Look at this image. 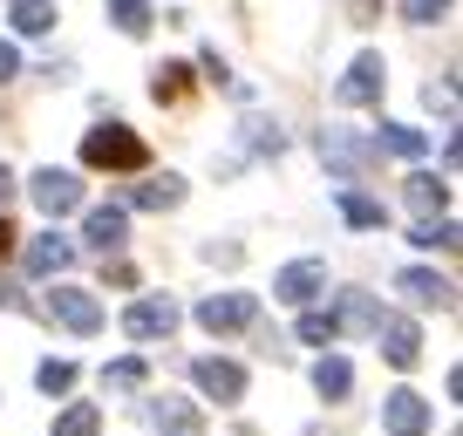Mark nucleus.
Here are the masks:
<instances>
[{
  "label": "nucleus",
  "instance_id": "obj_22",
  "mask_svg": "<svg viewBox=\"0 0 463 436\" xmlns=\"http://www.w3.org/2000/svg\"><path fill=\"white\" fill-rule=\"evenodd\" d=\"M150 96H157V102H171V109H177V102L191 96V69H184V62H164V69L150 75Z\"/></svg>",
  "mask_w": 463,
  "mask_h": 436
},
{
  "label": "nucleus",
  "instance_id": "obj_17",
  "mask_svg": "<svg viewBox=\"0 0 463 436\" xmlns=\"http://www.w3.org/2000/svg\"><path fill=\"white\" fill-rule=\"evenodd\" d=\"M150 422H157V436H204L198 409L177 403V395H164V403H150Z\"/></svg>",
  "mask_w": 463,
  "mask_h": 436
},
{
  "label": "nucleus",
  "instance_id": "obj_34",
  "mask_svg": "<svg viewBox=\"0 0 463 436\" xmlns=\"http://www.w3.org/2000/svg\"><path fill=\"white\" fill-rule=\"evenodd\" d=\"M14 198V171H7V164H0V204Z\"/></svg>",
  "mask_w": 463,
  "mask_h": 436
},
{
  "label": "nucleus",
  "instance_id": "obj_18",
  "mask_svg": "<svg viewBox=\"0 0 463 436\" xmlns=\"http://www.w3.org/2000/svg\"><path fill=\"white\" fill-rule=\"evenodd\" d=\"M368 144H375V150H389V157H409V164H416L422 150H430V137H422V130H409V123H382V130L368 137Z\"/></svg>",
  "mask_w": 463,
  "mask_h": 436
},
{
  "label": "nucleus",
  "instance_id": "obj_10",
  "mask_svg": "<svg viewBox=\"0 0 463 436\" xmlns=\"http://www.w3.org/2000/svg\"><path fill=\"white\" fill-rule=\"evenodd\" d=\"M430 422L436 416H430V403H422L416 389H395L389 403H382V430H389V436H422Z\"/></svg>",
  "mask_w": 463,
  "mask_h": 436
},
{
  "label": "nucleus",
  "instance_id": "obj_16",
  "mask_svg": "<svg viewBox=\"0 0 463 436\" xmlns=\"http://www.w3.org/2000/svg\"><path fill=\"white\" fill-rule=\"evenodd\" d=\"M130 204H137V212H177V204H184V177H171V171L144 177V185L130 191Z\"/></svg>",
  "mask_w": 463,
  "mask_h": 436
},
{
  "label": "nucleus",
  "instance_id": "obj_13",
  "mask_svg": "<svg viewBox=\"0 0 463 436\" xmlns=\"http://www.w3.org/2000/svg\"><path fill=\"white\" fill-rule=\"evenodd\" d=\"M21 260H28L34 280H55V273H69V266H75V239L42 232V239H28V252H21Z\"/></svg>",
  "mask_w": 463,
  "mask_h": 436
},
{
  "label": "nucleus",
  "instance_id": "obj_28",
  "mask_svg": "<svg viewBox=\"0 0 463 436\" xmlns=\"http://www.w3.org/2000/svg\"><path fill=\"white\" fill-rule=\"evenodd\" d=\"M409 239H416V246H443V252H457V218H422Z\"/></svg>",
  "mask_w": 463,
  "mask_h": 436
},
{
  "label": "nucleus",
  "instance_id": "obj_5",
  "mask_svg": "<svg viewBox=\"0 0 463 436\" xmlns=\"http://www.w3.org/2000/svg\"><path fill=\"white\" fill-rule=\"evenodd\" d=\"M28 191H34V204H42L48 218H61V212H75V204H82V177H75V171H55V164H48V171H34Z\"/></svg>",
  "mask_w": 463,
  "mask_h": 436
},
{
  "label": "nucleus",
  "instance_id": "obj_33",
  "mask_svg": "<svg viewBox=\"0 0 463 436\" xmlns=\"http://www.w3.org/2000/svg\"><path fill=\"white\" fill-rule=\"evenodd\" d=\"M14 239H21V232H14V225H7V212H0V260L14 252Z\"/></svg>",
  "mask_w": 463,
  "mask_h": 436
},
{
  "label": "nucleus",
  "instance_id": "obj_24",
  "mask_svg": "<svg viewBox=\"0 0 463 436\" xmlns=\"http://www.w3.org/2000/svg\"><path fill=\"white\" fill-rule=\"evenodd\" d=\"M96 430H102V409L96 403H69L55 416V436H96Z\"/></svg>",
  "mask_w": 463,
  "mask_h": 436
},
{
  "label": "nucleus",
  "instance_id": "obj_6",
  "mask_svg": "<svg viewBox=\"0 0 463 436\" xmlns=\"http://www.w3.org/2000/svg\"><path fill=\"white\" fill-rule=\"evenodd\" d=\"M320 293H327V266H320V260H293V266L273 273V300L307 307V300H320Z\"/></svg>",
  "mask_w": 463,
  "mask_h": 436
},
{
  "label": "nucleus",
  "instance_id": "obj_23",
  "mask_svg": "<svg viewBox=\"0 0 463 436\" xmlns=\"http://www.w3.org/2000/svg\"><path fill=\"white\" fill-rule=\"evenodd\" d=\"M7 21H14L21 34H48V28H55V0H14Z\"/></svg>",
  "mask_w": 463,
  "mask_h": 436
},
{
  "label": "nucleus",
  "instance_id": "obj_2",
  "mask_svg": "<svg viewBox=\"0 0 463 436\" xmlns=\"http://www.w3.org/2000/svg\"><path fill=\"white\" fill-rule=\"evenodd\" d=\"M252 320H260L252 293H212V300H198V327H212V335H239Z\"/></svg>",
  "mask_w": 463,
  "mask_h": 436
},
{
  "label": "nucleus",
  "instance_id": "obj_14",
  "mask_svg": "<svg viewBox=\"0 0 463 436\" xmlns=\"http://www.w3.org/2000/svg\"><path fill=\"white\" fill-rule=\"evenodd\" d=\"M375 341H382V355H389L395 368H416V355H422V335H416V320H402V314H382Z\"/></svg>",
  "mask_w": 463,
  "mask_h": 436
},
{
  "label": "nucleus",
  "instance_id": "obj_4",
  "mask_svg": "<svg viewBox=\"0 0 463 436\" xmlns=\"http://www.w3.org/2000/svg\"><path fill=\"white\" fill-rule=\"evenodd\" d=\"M395 293H402L409 307H436V314L457 307V287H449L443 273H430V266H402V273H395Z\"/></svg>",
  "mask_w": 463,
  "mask_h": 436
},
{
  "label": "nucleus",
  "instance_id": "obj_11",
  "mask_svg": "<svg viewBox=\"0 0 463 436\" xmlns=\"http://www.w3.org/2000/svg\"><path fill=\"white\" fill-rule=\"evenodd\" d=\"M191 375H198V389L212 395V403H239V395H246V368H239V362H225V355H204V362L191 368Z\"/></svg>",
  "mask_w": 463,
  "mask_h": 436
},
{
  "label": "nucleus",
  "instance_id": "obj_9",
  "mask_svg": "<svg viewBox=\"0 0 463 436\" xmlns=\"http://www.w3.org/2000/svg\"><path fill=\"white\" fill-rule=\"evenodd\" d=\"M382 82H389V69H382V55H354V69L341 75V89H334V102L341 109H362V102L382 96Z\"/></svg>",
  "mask_w": 463,
  "mask_h": 436
},
{
  "label": "nucleus",
  "instance_id": "obj_1",
  "mask_svg": "<svg viewBox=\"0 0 463 436\" xmlns=\"http://www.w3.org/2000/svg\"><path fill=\"white\" fill-rule=\"evenodd\" d=\"M82 164L89 171H144L150 150H144V137H137L130 123H96V130L82 137Z\"/></svg>",
  "mask_w": 463,
  "mask_h": 436
},
{
  "label": "nucleus",
  "instance_id": "obj_25",
  "mask_svg": "<svg viewBox=\"0 0 463 436\" xmlns=\"http://www.w3.org/2000/svg\"><path fill=\"white\" fill-rule=\"evenodd\" d=\"M334 335H341V320H334L327 307H307V314H300V341H307V348H327Z\"/></svg>",
  "mask_w": 463,
  "mask_h": 436
},
{
  "label": "nucleus",
  "instance_id": "obj_21",
  "mask_svg": "<svg viewBox=\"0 0 463 436\" xmlns=\"http://www.w3.org/2000/svg\"><path fill=\"white\" fill-rule=\"evenodd\" d=\"M334 204H341L347 225H382V218H389V212H382V198H368V191H354V185L334 191Z\"/></svg>",
  "mask_w": 463,
  "mask_h": 436
},
{
  "label": "nucleus",
  "instance_id": "obj_30",
  "mask_svg": "<svg viewBox=\"0 0 463 436\" xmlns=\"http://www.w3.org/2000/svg\"><path fill=\"white\" fill-rule=\"evenodd\" d=\"M402 14L416 21V28H430V21H443V14H449V0H402Z\"/></svg>",
  "mask_w": 463,
  "mask_h": 436
},
{
  "label": "nucleus",
  "instance_id": "obj_29",
  "mask_svg": "<svg viewBox=\"0 0 463 436\" xmlns=\"http://www.w3.org/2000/svg\"><path fill=\"white\" fill-rule=\"evenodd\" d=\"M34 382H42L48 395H61V389H75V362H42L34 368Z\"/></svg>",
  "mask_w": 463,
  "mask_h": 436
},
{
  "label": "nucleus",
  "instance_id": "obj_19",
  "mask_svg": "<svg viewBox=\"0 0 463 436\" xmlns=\"http://www.w3.org/2000/svg\"><path fill=\"white\" fill-rule=\"evenodd\" d=\"M334 320H341V335H375L382 307L368 300V293H341V314H334Z\"/></svg>",
  "mask_w": 463,
  "mask_h": 436
},
{
  "label": "nucleus",
  "instance_id": "obj_26",
  "mask_svg": "<svg viewBox=\"0 0 463 436\" xmlns=\"http://www.w3.org/2000/svg\"><path fill=\"white\" fill-rule=\"evenodd\" d=\"M109 21L123 34H150V21H157V14H150V0H109Z\"/></svg>",
  "mask_w": 463,
  "mask_h": 436
},
{
  "label": "nucleus",
  "instance_id": "obj_20",
  "mask_svg": "<svg viewBox=\"0 0 463 436\" xmlns=\"http://www.w3.org/2000/svg\"><path fill=\"white\" fill-rule=\"evenodd\" d=\"M144 382H150L144 355H123V362H109V368H102V389H109V395H137Z\"/></svg>",
  "mask_w": 463,
  "mask_h": 436
},
{
  "label": "nucleus",
  "instance_id": "obj_31",
  "mask_svg": "<svg viewBox=\"0 0 463 436\" xmlns=\"http://www.w3.org/2000/svg\"><path fill=\"white\" fill-rule=\"evenodd\" d=\"M422 102L443 109V117H457V82H430V89H422Z\"/></svg>",
  "mask_w": 463,
  "mask_h": 436
},
{
  "label": "nucleus",
  "instance_id": "obj_15",
  "mask_svg": "<svg viewBox=\"0 0 463 436\" xmlns=\"http://www.w3.org/2000/svg\"><path fill=\"white\" fill-rule=\"evenodd\" d=\"M402 198H409V212H416V218H443L449 212V185H443V177H430V171L409 177Z\"/></svg>",
  "mask_w": 463,
  "mask_h": 436
},
{
  "label": "nucleus",
  "instance_id": "obj_35",
  "mask_svg": "<svg viewBox=\"0 0 463 436\" xmlns=\"http://www.w3.org/2000/svg\"><path fill=\"white\" fill-rule=\"evenodd\" d=\"M354 7H362V14H375V7H382V0H354Z\"/></svg>",
  "mask_w": 463,
  "mask_h": 436
},
{
  "label": "nucleus",
  "instance_id": "obj_32",
  "mask_svg": "<svg viewBox=\"0 0 463 436\" xmlns=\"http://www.w3.org/2000/svg\"><path fill=\"white\" fill-rule=\"evenodd\" d=\"M14 75H21V48L0 42V82H14Z\"/></svg>",
  "mask_w": 463,
  "mask_h": 436
},
{
  "label": "nucleus",
  "instance_id": "obj_3",
  "mask_svg": "<svg viewBox=\"0 0 463 436\" xmlns=\"http://www.w3.org/2000/svg\"><path fill=\"white\" fill-rule=\"evenodd\" d=\"M171 327H177V300H171V293H144V300L123 314V335H130V341H164Z\"/></svg>",
  "mask_w": 463,
  "mask_h": 436
},
{
  "label": "nucleus",
  "instance_id": "obj_27",
  "mask_svg": "<svg viewBox=\"0 0 463 436\" xmlns=\"http://www.w3.org/2000/svg\"><path fill=\"white\" fill-rule=\"evenodd\" d=\"M347 382H354V368H347V362H341V355H327V362H320V368H314V389H320V395H327V403H334V395H347Z\"/></svg>",
  "mask_w": 463,
  "mask_h": 436
},
{
  "label": "nucleus",
  "instance_id": "obj_8",
  "mask_svg": "<svg viewBox=\"0 0 463 436\" xmlns=\"http://www.w3.org/2000/svg\"><path fill=\"white\" fill-rule=\"evenodd\" d=\"M48 314H55L61 327H75V335H96V327H102V300L82 293V287H55V293H48Z\"/></svg>",
  "mask_w": 463,
  "mask_h": 436
},
{
  "label": "nucleus",
  "instance_id": "obj_7",
  "mask_svg": "<svg viewBox=\"0 0 463 436\" xmlns=\"http://www.w3.org/2000/svg\"><path fill=\"white\" fill-rule=\"evenodd\" d=\"M82 239L102 252V266H109L116 252H123V239H130V212H123V204H96V212L82 218Z\"/></svg>",
  "mask_w": 463,
  "mask_h": 436
},
{
  "label": "nucleus",
  "instance_id": "obj_12",
  "mask_svg": "<svg viewBox=\"0 0 463 436\" xmlns=\"http://www.w3.org/2000/svg\"><path fill=\"white\" fill-rule=\"evenodd\" d=\"M320 157L334 164V171H347V177H362L368 164L382 157L375 144H362V137H347V130H320Z\"/></svg>",
  "mask_w": 463,
  "mask_h": 436
}]
</instances>
